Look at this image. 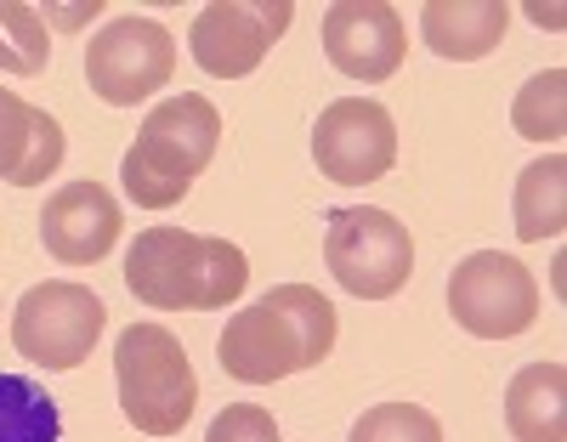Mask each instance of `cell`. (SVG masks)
Returning a JSON list of instances; mask_svg holds the SVG:
<instances>
[{
	"mask_svg": "<svg viewBox=\"0 0 567 442\" xmlns=\"http://www.w3.org/2000/svg\"><path fill=\"white\" fill-rule=\"evenodd\" d=\"M216 142H221V114H216L210 96H199V91L165 96V103L142 120L136 142L120 160L125 199L142 205V210L182 205L187 193H194L199 171L216 160Z\"/></svg>",
	"mask_w": 567,
	"mask_h": 442,
	"instance_id": "cell-3",
	"label": "cell"
},
{
	"mask_svg": "<svg viewBox=\"0 0 567 442\" xmlns=\"http://www.w3.org/2000/svg\"><path fill=\"white\" fill-rule=\"evenodd\" d=\"M52 63V29L29 0H0V74L34 80Z\"/></svg>",
	"mask_w": 567,
	"mask_h": 442,
	"instance_id": "cell-18",
	"label": "cell"
},
{
	"mask_svg": "<svg viewBox=\"0 0 567 442\" xmlns=\"http://www.w3.org/2000/svg\"><path fill=\"white\" fill-rule=\"evenodd\" d=\"M516 238L523 244H545L567 227V160L561 154H545L534 160L523 176H516Z\"/></svg>",
	"mask_w": 567,
	"mask_h": 442,
	"instance_id": "cell-16",
	"label": "cell"
},
{
	"mask_svg": "<svg viewBox=\"0 0 567 442\" xmlns=\"http://www.w3.org/2000/svg\"><path fill=\"white\" fill-rule=\"evenodd\" d=\"M290 23H296L290 0H216L194 18L187 52L210 80H245L261 69V58L284 40Z\"/></svg>",
	"mask_w": 567,
	"mask_h": 442,
	"instance_id": "cell-9",
	"label": "cell"
},
{
	"mask_svg": "<svg viewBox=\"0 0 567 442\" xmlns=\"http://www.w3.org/2000/svg\"><path fill=\"white\" fill-rule=\"evenodd\" d=\"M250 284L239 244L187 233V227H142L125 250V289L154 312H221Z\"/></svg>",
	"mask_w": 567,
	"mask_h": 442,
	"instance_id": "cell-2",
	"label": "cell"
},
{
	"mask_svg": "<svg viewBox=\"0 0 567 442\" xmlns=\"http://www.w3.org/2000/svg\"><path fill=\"white\" fill-rule=\"evenodd\" d=\"M511 125H516V136H528V142H561L567 136V74L561 69L534 74L523 91H516Z\"/></svg>",
	"mask_w": 567,
	"mask_h": 442,
	"instance_id": "cell-19",
	"label": "cell"
},
{
	"mask_svg": "<svg viewBox=\"0 0 567 442\" xmlns=\"http://www.w3.org/2000/svg\"><path fill=\"white\" fill-rule=\"evenodd\" d=\"M205 442H284V436H278V420L261 403H227L210 420Z\"/></svg>",
	"mask_w": 567,
	"mask_h": 442,
	"instance_id": "cell-21",
	"label": "cell"
},
{
	"mask_svg": "<svg viewBox=\"0 0 567 442\" xmlns=\"http://www.w3.org/2000/svg\"><path fill=\"white\" fill-rule=\"evenodd\" d=\"M347 442H443V425L420 403H374L358 414Z\"/></svg>",
	"mask_w": 567,
	"mask_h": 442,
	"instance_id": "cell-20",
	"label": "cell"
},
{
	"mask_svg": "<svg viewBox=\"0 0 567 442\" xmlns=\"http://www.w3.org/2000/svg\"><path fill=\"white\" fill-rule=\"evenodd\" d=\"M58 398L29 374H0V442H58Z\"/></svg>",
	"mask_w": 567,
	"mask_h": 442,
	"instance_id": "cell-17",
	"label": "cell"
},
{
	"mask_svg": "<svg viewBox=\"0 0 567 442\" xmlns=\"http://www.w3.org/2000/svg\"><path fill=\"white\" fill-rule=\"evenodd\" d=\"M449 312L465 335H477V340H511V335L534 329L539 284L516 256L477 250V256H465L449 278Z\"/></svg>",
	"mask_w": 567,
	"mask_h": 442,
	"instance_id": "cell-7",
	"label": "cell"
},
{
	"mask_svg": "<svg viewBox=\"0 0 567 442\" xmlns=\"http://www.w3.org/2000/svg\"><path fill=\"white\" fill-rule=\"evenodd\" d=\"M323 261L336 273V284L358 295V301H392L414 273V238L392 210L341 205V210H329Z\"/></svg>",
	"mask_w": 567,
	"mask_h": 442,
	"instance_id": "cell-6",
	"label": "cell"
},
{
	"mask_svg": "<svg viewBox=\"0 0 567 442\" xmlns=\"http://www.w3.org/2000/svg\"><path fill=\"white\" fill-rule=\"evenodd\" d=\"M103 323H109V307L91 284L45 278V284L23 289V301L12 312V347L45 374H69L91 358Z\"/></svg>",
	"mask_w": 567,
	"mask_h": 442,
	"instance_id": "cell-5",
	"label": "cell"
},
{
	"mask_svg": "<svg viewBox=\"0 0 567 442\" xmlns=\"http://www.w3.org/2000/svg\"><path fill=\"white\" fill-rule=\"evenodd\" d=\"M171 74H176V40L154 18H114L85 45V80L109 109L148 103L159 85H171Z\"/></svg>",
	"mask_w": 567,
	"mask_h": 442,
	"instance_id": "cell-8",
	"label": "cell"
},
{
	"mask_svg": "<svg viewBox=\"0 0 567 442\" xmlns=\"http://www.w3.org/2000/svg\"><path fill=\"white\" fill-rule=\"evenodd\" d=\"M103 12V0H91V7H40V18H45V29H80V23H91V18H97Z\"/></svg>",
	"mask_w": 567,
	"mask_h": 442,
	"instance_id": "cell-22",
	"label": "cell"
},
{
	"mask_svg": "<svg viewBox=\"0 0 567 442\" xmlns=\"http://www.w3.org/2000/svg\"><path fill=\"white\" fill-rule=\"evenodd\" d=\"M120 227H125L120 199L103 182H69L40 210V238H45V250H52L63 267L103 261L120 244Z\"/></svg>",
	"mask_w": 567,
	"mask_h": 442,
	"instance_id": "cell-12",
	"label": "cell"
},
{
	"mask_svg": "<svg viewBox=\"0 0 567 442\" xmlns=\"http://www.w3.org/2000/svg\"><path fill=\"white\" fill-rule=\"evenodd\" d=\"M323 58L347 80H363V85L392 80L409 58L403 12L392 0H336L323 12Z\"/></svg>",
	"mask_w": 567,
	"mask_h": 442,
	"instance_id": "cell-11",
	"label": "cell"
},
{
	"mask_svg": "<svg viewBox=\"0 0 567 442\" xmlns=\"http://www.w3.org/2000/svg\"><path fill=\"white\" fill-rule=\"evenodd\" d=\"M505 425L516 442H567V369L528 363L505 386Z\"/></svg>",
	"mask_w": 567,
	"mask_h": 442,
	"instance_id": "cell-15",
	"label": "cell"
},
{
	"mask_svg": "<svg viewBox=\"0 0 567 442\" xmlns=\"http://www.w3.org/2000/svg\"><path fill=\"white\" fill-rule=\"evenodd\" d=\"M63 165V125L23 103L12 85H0V176L12 187H40Z\"/></svg>",
	"mask_w": 567,
	"mask_h": 442,
	"instance_id": "cell-13",
	"label": "cell"
},
{
	"mask_svg": "<svg viewBox=\"0 0 567 442\" xmlns=\"http://www.w3.org/2000/svg\"><path fill=\"white\" fill-rule=\"evenodd\" d=\"M511 29L505 0H425L420 7V34L443 63H477Z\"/></svg>",
	"mask_w": 567,
	"mask_h": 442,
	"instance_id": "cell-14",
	"label": "cell"
},
{
	"mask_svg": "<svg viewBox=\"0 0 567 442\" xmlns=\"http://www.w3.org/2000/svg\"><path fill=\"white\" fill-rule=\"evenodd\" d=\"M329 352H336V307L312 284L267 289L261 301L233 312L221 340H216L221 369L245 386H272L284 374L318 369Z\"/></svg>",
	"mask_w": 567,
	"mask_h": 442,
	"instance_id": "cell-1",
	"label": "cell"
},
{
	"mask_svg": "<svg viewBox=\"0 0 567 442\" xmlns=\"http://www.w3.org/2000/svg\"><path fill=\"white\" fill-rule=\"evenodd\" d=\"M318 176L341 187H369L398 165V125L374 96H336L312 131Z\"/></svg>",
	"mask_w": 567,
	"mask_h": 442,
	"instance_id": "cell-10",
	"label": "cell"
},
{
	"mask_svg": "<svg viewBox=\"0 0 567 442\" xmlns=\"http://www.w3.org/2000/svg\"><path fill=\"white\" fill-rule=\"evenodd\" d=\"M528 18H534L539 29H561V7H528Z\"/></svg>",
	"mask_w": 567,
	"mask_h": 442,
	"instance_id": "cell-23",
	"label": "cell"
},
{
	"mask_svg": "<svg viewBox=\"0 0 567 442\" xmlns=\"http://www.w3.org/2000/svg\"><path fill=\"white\" fill-rule=\"evenodd\" d=\"M114 380H120V409L142 436H176L194 420L199 374L165 323H131L114 340Z\"/></svg>",
	"mask_w": 567,
	"mask_h": 442,
	"instance_id": "cell-4",
	"label": "cell"
}]
</instances>
